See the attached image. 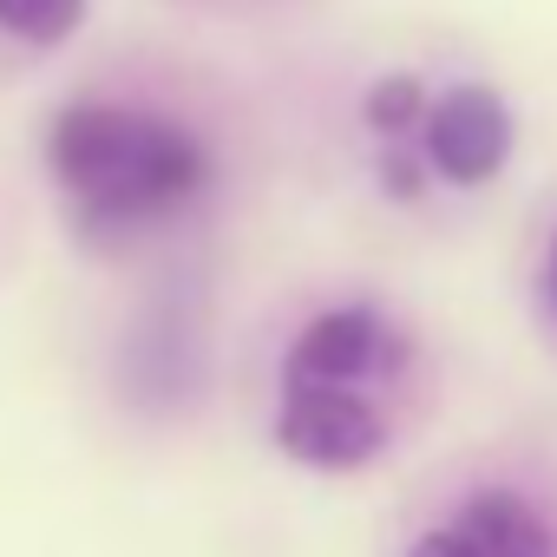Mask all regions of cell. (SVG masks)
Wrapping results in <instances>:
<instances>
[{"instance_id":"1","label":"cell","mask_w":557,"mask_h":557,"mask_svg":"<svg viewBox=\"0 0 557 557\" xmlns=\"http://www.w3.org/2000/svg\"><path fill=\"white\" fill-rule=\"evenodd\" d=\"M47 171L86 243H132L203 197L210 151L164 112L79 99L47 132Z\"/></svg>"},{"instance_id":"2","label":"cell","mask_w":557,"mask_h":557,"mask_svg":"<svg viewBox=\"0 0 557 557\" xmlns=\"http://www.w3.org/2000/svg\"><path fill=\"white\" fill-rule=\"evenodd\" d=\"M394 440L387 407L368 387H342V381H283V407H275V446L296 466L315 472H355L368 459H381Z\"/></svg>"},{"instance_id":"8","label":"cell","mask_w":557,"mask_h":557,"mask_svg":"<svg viewBox=\"0 0 557 557\" xmlns=\"http://www.w3.org/2000/svg\"><path fill=\"white\" fill-rule=\"evenodd\" d=\"M216 8H236V0H216Z\"/></svg>"},{"instance_id":"7","label":"cell","mask_w":557,"mask_h":557,"mask_svg":"<svg viewBox=\"0 0 557 557\" xmlns=\"http://www.w3.org/2000/svg\"><path fill=\"white\" fill-rule=\"evenodd\" d=\"M544 296H550V309H557V236H550V262H544Z\"/></svg>"},{"instance_id":"6","label":"cell","mask_w":557,"mask_h":557,"mask_svg":"<svg viewBox=\"0 0 557 557\" xmlns=\"http://www.w3.org/2000/svg\"><path fill=\"white\" fill-rule=\"evenodd\" d=\"M86 21V0H0V34L21 47H66Z\"/></svg>"},{"instance_id":"5","label":"cell","mask_w":557,"mask_h":557,"mask_svg":"<svg viewBox=\"0 0 557 557\" xmlns=\"http://www.w3.org/2000/svg\"><path fill=\"white\" fill-rule=\"evenodd\" d=\"M407 557H557V531L531 498L492 485L466 498L440 531H426Z\"/></svg>"},{"instance_id":"3","label":"cell","mask_w":557,"mask_h":557,"mask_svg":"<svg viewBox=\"0 0 557 557\" xmlns=\"http://www.w3.org/2000/svg\"><path fill=\"white\" fill-rule=\"evenodd\" d=\"M511 138H518V125H511L505 99L492 86L466 79L453 92H426V112L413 125V164L472 190V184H492L505 171Z\"/></svg>"},{"instance_id":"4","label":"cell","mask_w":557,"mask_h":557,"mask_svg":"<svg viewBox=\"0 0 557 557\" xmlns=\"http://www.w3.org/2000/svg\"><path fill=\"white\" fill-rule=\"evenodd\" d=\"M413 361V342L368 302H342V309H322L289 361H283V381H342V387H387L400 381Z\"/></svg>"}]
</instances>
